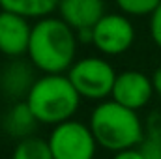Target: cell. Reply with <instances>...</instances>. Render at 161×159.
I'll list each match as a JSON object with an SVG mask.
<instances>
[{
    "label": "cell",
    "instance_id": "6da1fadb",
    "mask_svg": "<svg viewBox=\"0 0 161 159\" xmlns=\"http://www.w3.org/2000/svg\"><path fill=\"white\" fill-rule=\"evenodd\" d=\"M77 32L58 15L38 19L32 25L28 60L43 75H66L77 60Z\"/></svg>",
    "mask_w": 161,
    "mask_h": 159
},
{
    "label": "cell",
    "instance_id": "7a4b0ae2",
    "mask_svg": "<svg viewBox=\"0 0 161 159\" xmlns=\"http://www.w3.org/2000/svg\"><path fill=\"white\" fill-rule=\"evenodd\" d=\"M88 125L99 148L109 152L137 148L144 139V122L139 112L116 103L114 99L99 101L90 112Z\"/></svg>",
    "mask_w": 161,
    "mask_h": 159
},
{
    "label": "cell",
    "instance_id": "3957f363",
    "mask_svg": "<svg viewBox=\"0 0 161 159\" xmlns=\"http://www.w3.org/2000/svg\"><path fill=\"white\" fill-rule=\"evenodd\" d=\"M25 101L30 105L40 123L54 127L77 114L82 97L68 75H41Z\"/></svg>",
    "mask_w": 161,
    "mask_h": 159
},
{
    "label": "cell",
    "instance_id": "277c9868",
    "mask_svg": "<svg viewBox=\"0 0 161 159\" xmlns=\"http://www.w3.org/2000/svg\"><path fill=\"white\" fill-rule=\"evenodd\" d=\"M66 75L82 99L99 103L111 99L118 73L103 56H84L75 60Z\"/></svg>",
    "mask_w": 161,
    "mask_h": 159
},
{
    "label": "cell",
    "instance_id": "5b68a950",
    "mask_svg": "<svg viewBox=\"0 0 161 159\" xmlns=\"http://www.w3.org/2000/svg\"><path fill=\"white\" fill-rule=\"evenodd\" d=\"M47 142L54 159H94L99 148L90 125L75 118L54 125Z\"/></svg>",
    "mask_w": 161,
    "mask_h": 159
},
{
    "label": "cell",
    "instance_id": "8992f818",
    "mask_svg": "<svg viewBox=\"0 0 161 159\" xmlns=\"http://www.w3.org/2000/svg\"><path fill=\"white\" fill-rule=\"evenodd\" d=\"M94 30V47L103 56H120L127 52L135 43V26L131 17L124 13H105Z\"/></svg>",
    "mask_w": 161,
    "mask_h": 159
},
{
    "label": "cell",
    "instance_id": "52a82bcc",
    "mask_svg": "<svg viewBox=\"0 0 161 159\" xmlns=\"http://www.w3.org/2000/svg\"><path fill=\"white\" fill-rule=\"evenodd\" d=\"M156 96L152 77L139 69H124L116 75L111 99L131 111H142Z\"/></svg>",
    "mask_w": 161,
    "mask_h": 159
},
{
    "label": "cell",
    "instance_id": "ba28073f",
    "mask_svg": "<svg viewBox=\"0 0 161 159\" xmlns=\"http://www.w3.org/2000/svg\"><path fill=\"white\" fill-rule=\"evenodd\" d=\"M32 36L30 19L0 9V54L6 58H23L28 52Z\"/></svg>",
    "mask_w": 161,
    "mask_h": 159
},
{
    "label": "cell",
    "instance_id": "9c48e42d",
    "mask_svg": "<svg viewBox=\"0 0 161 159\" xmlns=\"http://www.w3.org/2000/svg\"><path fill=\"white\" fill-rule=\"evenodd\" d=\"M36 79V68L30 60L11 58L0 69V92L9 99L23 101L26 99Z\"/></svg>",
    "mask_w": 161,
    "mask_h": 159
},
{
    "label": "cell",
    "instance_id": "30bf717a",
    "mask_svg": "<svg viewBox=\"0 0 161 159\" xmlns=\"http://www.w3.org/2000/svg\"><path fill=\"white\" fill-rule=\"evenodd\" d=\"M56 11L58 17L75 32L82 28H94L96 23L107 13L103 0H60Z\"/></svg>",
    "mask_w": 161,
    "mask_h": 159
},
{
    "label": "cell",
    "instance_id": "8fae6325",
    "mask_svg": "<svg viewBox=\"0 0 161 159\" xmlns=\"http://www.w3.org/2000/svg\"><path fill=\"white\" fill-rule=\"evenodd\" d=\"M2 131L15 139V140H23L28 137H34L40 122L36 118V114L32 112L30 105L23 99V101H15L4 114H2Z\"/></svg>",
    "mask_w": 161,
    "mask_h": 159
},
{
    "label": "cell",
    "instance_id": "7c38bea8",
    "mask_svg": "<svg viewBox=\"0 0 161 159\" xmlns=\"http://www.w3.org/2000/svg\"><path fill=\"white\" fill-rule=\"evenodd\" d=\"M60 0H0V9L23 15L26 19H43L56 11Z\"/></svg>",
    "mask_w": 161,
    "mask_h": 159
},
{
    "label": "cell",
    "instance_id": "4fadbf2b",
    "mask_svg": "<svg viewBox=\"0 0 161 159\" xmlns=\"http://www.w3.org/2000/svg\"><path fill=\"white\" fill-rule=\"evenodd\" d=\"M144 159H161V112L152 111L144 122V139L141 142Z\"/></svg>",
    "mask_w": 161,
    "mask_h": 159
},
{
    "label": "cell",
    "instance_id": "5bb4252c",
    "mask_svg": "<svg viewBox=\"0 0 161 159\" xmlns=\"http://www.w3.org/2000/svg\"><path fill=\"white\" fill-rule=\"evenodd\" d=\"M11 159H54L51 146L47 142V139H40V137H28L23 140H17L13 152H11Z\"/></svg>",
    "mask_w": 161,
    "mask_h": 159
},
{
    "label": "cell",
    "instance_id": "9a60e30c",
    "mask_svg": "<svg viewBox=\"0 0 161 159\" xmlns=\"http://www.w3.org/2000/svg\"><path fill=\"white\" fill-rule=\"evenodd\" d=\"M120 13L127 17H150L161 0H114Z\"/></svg>",
    "mask_w": 161,
    "mask_h": 159
},
{
    "label": "cell",
    "instance_id": "2e32d148",
    "mask_svg": "<svg viewBox=\"0 0 161 159\" xmlns=\"http://www.w3.org/2000/svg\"><path fill=\"white\" fill-rule=\"evenodd\" d=\"M148 32L150 38L156 43V47L161 49V4L156 8V11L148 17Z\"/></svg>",
    "mask_w": 161,
    "mask_h": 159
},
{
    "label": "cell",
    "instance_id": "e0dca14e",
    "mask_svg": "<svg viewBox=\"0 0 161 159\" xmlns=\"http://www.w3.org/2000/svg\"><path fill=\"white\" fill-rule=\"evenodd\" d=\"M113 159H144L141 148H127V150H120V152H114Z\"/></svg>",
    "mask_w": 161,
    "mask_h": 159
},
{
    "label": "cell",
    "instance_id": "ac0fdd59",
    "mask_svg": "<svg viewBox=\"0 0 161 159\" xmlns=\"http://www.w3.org/2000/svg\"><path fill=\"white\" fill-rule=\"evenodd\" d=\"M77 40H79L80 45H92L94 43V30L92 28L77 30Z\"/></svg>",
    "mask_w": 161,
    "mask_h": 159
},
{
    "label": "cell",
    "instance_id": "d6986e66",
    "mask_svg": "<svg viewBox=\"0 0 161 159\" xmlns=\"http://www.w3.org/2000/svg\"><path fill=\"white\" fill-rule=\"evenodd\" d=\"M150 77H152V84H154L156 96H159V97H161V66L154 69V73H152Z\"/></svg>",
    "mask_w": 161,
    "mask_h": 159
}]
</instances>
